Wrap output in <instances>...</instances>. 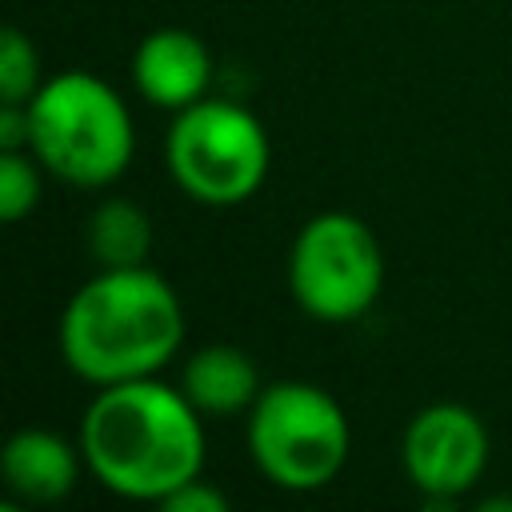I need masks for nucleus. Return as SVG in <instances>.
Returning a JSON list of instances; mask_svg holds the SVG:
<instances>
[{"mask_svg":"<svg viewBox=\"0 0 512 512\" xmlns=\"http://www.w3.org/2000/svg\"><path fill=\"white\" fill-rule=\"evenodd\" d=\"M84 468L124 500L160 504L204 472V416L156 376L104 384L80 416Z\"/></svg>","mask_w":512,"mask_h":512,"instance_id":"obj_1","label":"nucleus"},{"mask_svg":"<svg viewBox=\"0 0 512 512\" xmlns=\"http://www.w3.org/2000/svg\"><path fill=\"white\" fill-rule=\"evenodd\" d=\"M60 356L92 388L156 376L184 344V308L176 288L152 272L100 268L60 312Z\"/></svg>","mask_w":512,"mask_h":512,"instance_id":"obj_2","label":"nucleus"},{"mask_svg":"<svg viewBox=\"0 0 512 512\" xmlns=\"http://www.w3.org/2000/svg\"><path fill=\"white\" fill-rule=\"evenodd\" d=\"M28 120L32 156L64 184L108 188L132 164V112L124 96L92 72L72 68L44 80L28 100Z\"/></svg>","mask_w":512,"mask_h":512,"instance_id":"obj_3","label":"nucleus"},{"mask_svg":"<svg viewBox=\"0 0 512 512\" xmlns=\"http://www.w3.org/2000/svg\"><path fill=\"white\" fill-rule=\"evenodd\" d=\"M252 464L284 492H320L352 452V424L340 400L312 380L264 384L248 408Z\"/></svg>","mask_w":512,"mask_h":512,"instance_id":"obj_4","label":"nucleus"},{"mask_svg":"<svg viewBox=\"0 0 512 512\" xmlns=\"http://www.w3.org/2000/svg\"><path fill=\"white\" fill-rule=\"evenodd\" d=\"M168 172L176 188L208 208H236L264 188L272 144L256 112L204 96L176 112L168 128Z\"/></svg>","mask_w":512,"mask_h":512,"instance_id":"obj_5","label":"nucleus"},{"mask_svg":"<svg viewBox=\"0 0 512 512\" xmlns=\"http://www.w3.org/2000/svg\"><path fill=\"white\" fill-rule=\"evenodd\" d=\"M292 300L320 324L360 320L384 288V248L352 212H316L288 252Z\"/></svg>","mask_w":512,"mask_h":512,"instance_id":"obj_6","label":"nucleus"},{"mask_svg":"<svg viewBox=\"0 0 512 512\" xmlns=\"http://www.w3.org/2000/svg\"><path fill=\"white\" fill-rule=\"evenodd\" d=\"M400 468L428 500H456L476 488L488 468V428L456 400L420 408L400 436Z\"/></svg>","mask_w":512,"mask_h":512,"instance_id":"obj_7","label":"nucleus"},{"mask_svg":"<svg viewBox=\"0 0 512 512\" xmlns=\"http://www.w3.org/2000/svg\"><path fill=\"white\" fill-rule=\"evenodd\" d=\"M136 92L164 112H184L188 104L208 96L212 56L200 36L188 28H156L136 44L132 56Z\"/></svg>","mask_w":512,"mask_h":512,"instance_id":"obj_8","label":"nucleus"},{"mask_svg":"<svg viewBox=\"0 0 512 512\" xmlns=\"http://www.w3.org/2000/svg\"><path fill=\"white\" fill-rule=\"evenodd\" d=\"M84 468L80 440H64L52 428H20L8 436L0 452V480L24 504H56L64 500Z\"/></svg>","mask_w":512,"mask_h":512,"instance_id":"obj_9","label":"nucleus"},{"mask_svg":"<svg viewBox=\"0 0 512 512\" xmlns=\"http://www.w3.org/2000/svg\"><path fill=\"white\" fill-rule=\"evenodd\" d=\"M184 396L200 416H240L260 396V368L236 344H204L184 360L180 372Z\"/></svg>","mask_w":512,"mask_h":512,"instance_id":"obj_10","label":"nucleus"},{"mask_svg":"<svg viewBox=\"0 0 512 512\" xmlns=\"http://www.w3.org/2000/svg\"><path fill=\"white\" fill-rule=\"evenodd\" d=\"M88 252L100 268H136L152 252V220L136 200L108 196L88 216Z\"/></svg>","mask_w":512,"mask_h":512,"instance_id":"obj_11","label":"nucleus"},{"mask_svg":"<svg viewBox=\"0 0 512 512\" xmlns=\"http://www.w3.org/2000/svg\"><path fill=\"white\" fill-rule=\"evenodd\" d=\"M40 172L44 164L32 156V148H0V220L16 224L40 204Z\"/></svg>","mask_w":512,"mask_h":512,"instance_id":"obj_12","label":"nucleus"},{"mask_svg":"<svg viewBox=\"0 0 512 512\" xmlns=\"http://www.w3.org/2000/svg\"><path fill=\"white\" fill-rule=\"evenodd\" d=\"M40 56L20 28L0 36V104H28L40 88Z\"/></svg>","mask_w":512,"mask_h":512,"instance_id":"obj_13","label":"nucleus"},{"mask_svg":"<svg viewBox=\"0 0 512 512\" xmlns=\"http://www.w3.org/2000/svg\"><path fill=\"white\" fill-rule=\"evenodd\" d=\"M160 508H168V512H228V496L220 488H212L204 476H196V480L180 484L176 492H168L160 500Z\"/></svg>","mask_w":512,"mask_h":512,"instance_id":"obj_14","label":"nucleus"},{"mask_svg":"<svg viewBox=\"0 0 512 512\" xmlns=\"http://www.w3.org/2000/svg\"><path fill=\"white\" fill-rule=\"evenodd\" d=\"M32 120L28 104H0V148H28Z\"/></svg>","mask_w":512,"mask_h":512,"instance_id":"obj_15","label":"nucleus"}]
</instances>
